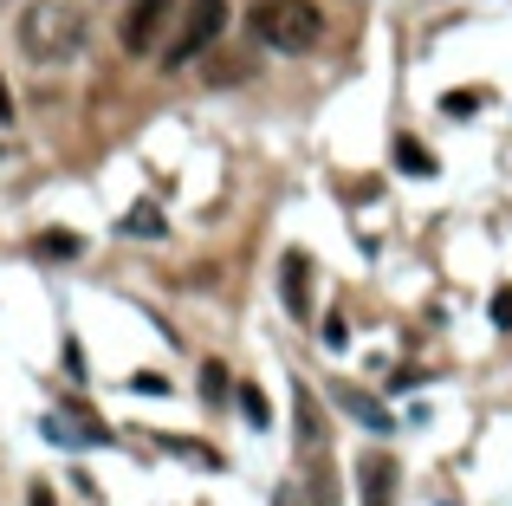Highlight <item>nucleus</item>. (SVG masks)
<instances>
[{"instance_id":"3","label":"nucleus","mask_w":512,"mask_h":506,"mask_svg":"<svg viewBox=\"0 0 512 506\" xmlns=\"http://www.w3.org/2000/svg\"><path fill=\"white\" fill-rule=\"evenodd\" d=\"M221 26H227V0H188V13H182V26H175V39L163 46V65L201 59V52L221 39Z\"/></svg>"},{"instance_id":"8","label":"nucleus","mask_w":512,"mask_h":506,"mask_svg":"<svg viewBox=\"0 0 512 506\" xmlns=\"http://www.w3.org/2000/svg\"><path fill=\"white\" fill-rule=\"evenodd\" d=\"M78 247H85V241H78V234H59V228H52V234H39V241H33V253H39V260H72Z\"/></svg>"},{"instance_id":"12","label":"nucleus","mask_w":512,"mask_h":506,"mask_svg":"<svg viewBox=\"0 0 512 506\" xmlns=\"http://www.w3.org/2000/svg\"><path fill=\"white\" fill-rule=\"evenodd\" d=\"M474 91H448V98H441V111H448V117H467V111H474Z\"/></svg>"},{"instance_id":"11","label":"nucleus","mask_w":512,"mask_h":506,"mask_svg":"<svg viewBox=\"0 0 512 506\" xmlns=\"http://www.w3.org/2000/svg\"><path fill=\"white\" fill-rule=\"evenodd\" d=\"M124 228H130V234H163V215H156V208L143 202V208H130V221H124Z\"/></svg>"},{"instance_id":"13","label":"nucleus","mask_w":512,"mask_h":506,"mask_svg":"<svg viewBox=\"0 0 512 506\" xmlns=\"http://www.w3.org/2000/svg\"><path fill=\"white\" fill-rule=\"evenodd\" d=\"M201 390H208V396H227V370L208 364V370H201Z\"/></svg>"},{"instance_id":"2","label":"nucleus","mask_w":512,"mask_h":506,"mask_svg":"<svg viewBox=\"0 0 512 506\" xmlns=\"http://www.w3.org/2000/svg\"><path fill=\"white\" fill-rule=\"evenodd\" d=\"M253 33L273 52H312L318 33H325V13H318L312 0H260V7H253Z\"/></svg>"},{"instance_id":"6","label":"nucleus","mask_w":512,"mask_h":506,"mask_svg":"<svg viewBox=\"0 0 512 506\" xmlns=\"http://www.w3.org/2000/svg\"><path fill=\"white\" fill-rule=\"evenodd\" d=\"M305 299H312V266H305L299 253H286V305L305 312Z\"/></svg>"},{"instance_id":"7","label":"nucleus","mask_w":512,"mask_h":506,"mask_svg":"<svg viewBox=\"0 0 512 506\" xmlns=\"http://www.w3.org/2000/svg\"><path fill=\"white\" fill-rule=\"evenodd\" d=\"M396 163L409 169V176H435V156H428L415 137H396Z\"/></svg>"},{"instance_id":"10","label":"nucleus","mask_w":512,"mask_h":506,"mask_svg":"<svg viewBox=\"0 0 512 506\" xmlns=\"http://www.w3.org/2000/svg\"><path fill=\"white\" fill-rule=\"evenodd\" d=\"M344 409H350V416H363V422H370V429H389L383 403H370V396H350V390H344Z\"/></svg>"},{"instance_id":"5","label":"nucleus","mask_w":512,"mask_h":506,"mask_svg":"<svg viewBox=\"0 0 512 506\" xmlns=\"http://www.w3.org/2000/svg\"><path fill=\"white\" fill-rule=\"evenodd\" d=\"M357 487H363V506H389V487H396V461H389V455H363Z\"/></svg>"},{"instance_id":"1","label":"nucleus","mask_w":512,"mask_h":506,"mask_svg":"<svg viewBox=\"0 0 512 506\" xmlns=\"http://www.w3.org/2000/svg\"><path fill=\"white\" fill-rule=\"evenodd\" d=\"M20 46H26V59H39V65H65L85 46V20H78L65 0H39V7L20 13Z\"/></svg>"},{"instance_id":"15","label":"nucleus","mask_w":512,"mask_h":506,"mask_svg":"<svg viewBox=\"0 0 512 506\" xmlns=\"http://www.w3.org/2000/svg\"><path fill=\"white\" fill-rule=\"evenodd\" d=\"M130 390H150V396H163V390H169V383H163V377H156V370H143V377H130Z\"/></svg>"},{"instance_id":"4","label":"nucleus","mask_w":512,"mask_h":506,"mask_svg":"<svg viewBox=\"0 0 512 506\" xmlns=\"http://www.w3.org/2000/svg\"><path fill=\"white\" fill-rule=\"evenodd\" d=\"M163 20H169V0H130V13H124V52H150L156 33H163Z\"/></svg>"},{"instance_id":"16","label":"nucleus","mask_w":512,"mask_h":506,"mask_svg":"<svg viewBox=\"0 0 512 506\" xmlns=\"http://www.w3.org/2000/svg\"><path fill=\"white\" fill-rule=\"evenodd\" d=\"M26 506H52V487H46V481H39V487H33V494H26Z\"/></svg>"},{"instance_id":"14","label":"nucleus","mask_w":512,"mask_h":506,"mask_svg":"<svg viewBox=\"0 0 512 506\" xmlns=\"http://www.w3.org/2000/svg\"><path fill=\"white\" fill-rule=\"evenodd\" d=\"M493 325H500V331L512 325V292H493Z\"/></svg>"},{"instance_id":"9","label":"nucleus","mask_w":512,"mask_h":506,"mask_svg":"<svg viewBox=\"0 0 512 506\" xmlns=\"http://www.w3.org/2000/svg\"><path fill=\"white\" fill-rule=\"evenodd\" d=\"M240 409H247V422H253V429H266V422H273V409H266V396L253 390V383H240Z\"/></svg>"},{"instance_id":"17","label":"nucleus","mask_w":512,"mask_h":506,"mask_svg":"<svg viewBox=\"0 0 512 506\" xmlns=\"http://www.w3.org/2000/svg\"><path fill=\"white\" fill-rule=\"evenodd\" d=\"M0 124H13V98H7V78H0Z\"/></svg>"}]
</instances>
